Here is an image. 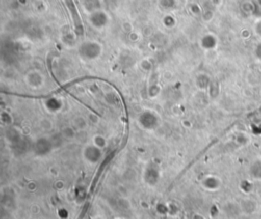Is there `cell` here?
<instances>
[{"mask_svg": "<svg viewBox=\"0 0 261 219\" xmlns=\"http://www.w3.org/2000/svg\"><path fill=\"white\" fill-rule=\"evenodd\" d=\"M93 142H94V145L99 149H102L106 146V140L102 135H96Z\"/></svg>", "mask_w": 261, "mask_h": 219, "instance_id": "6da1fadb", "label": "cell"}]
</instances>
